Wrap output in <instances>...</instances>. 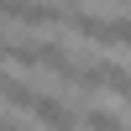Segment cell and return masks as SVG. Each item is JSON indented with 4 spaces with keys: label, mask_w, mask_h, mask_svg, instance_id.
Masks as SVG:
<instances>
[{
    "label": "cell",
    "mask_w": 131,
    "mask_h": 131,
    "mask_svg": "<svg viewBox=\"0 0 131 131\" xmlns=\"http://www.w3.org/2000/svg\"><path fill=\"white\" fill-rule=\"evenodd\" d=\"M84 131H126V121L110 105H89V110H84Z\"/></svg>",
    "instance_id": "cell-4"
},
{
    "label": "cell",
    "mask_w": 131,
    "mask_h": 131,
    "mask_svg": "<svg viewBox=\"0 0 131 131\" xmlns=\"http://www.w3.org/2000/svg\"><path fill=\"white\" fill-rule=\"evenodd\" d=\"M0 100H5L10 110H31V100H37V89H31L26 79H10V73H0Z\"/></svg>",
    "instance_id": "cell-3"
},
{
    "label": "cell",
    "mask_w": 131,
    "mask_h": 131,
    "mask_svg": "<svg viewBox=\"0 0 131 131\" xmlns=\"http://www.w3.org/2000/svg\"><path fill=\"white\" fill-rule=\"evenodd\" d=\"M31 115H37L47 131H73L79 126L73 110H68V100H58V94H37V100H31Z\"/></svg>",
    "instance_id": "cell-2"
},
{
    "label": "cell",
    "mask_w": 131,
    "mask_h": 131,
    "mask_svg": "<svg viewBox=\"0 0 131 131\" xmlns=\"http://www.w3.org/2000/svg\"><path fill=\"white\" fill-rule=\"evenodd\" d=\"M73 5H58V0H0V21H21V26H58L68 21Z\"/></svg>",
    "instance_id": "cell-1"
}]
</instances>
